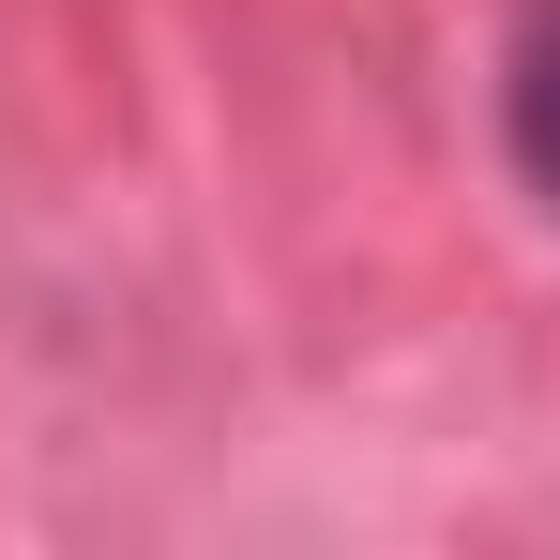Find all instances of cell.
Here are the masks:
<instances>
[{
	"instance_id": "1",
	"label": "cell",
	"mask_w": 560,
	"mask_h": 560,
	"mask_svg": "<svg viewBox=\"0 0 560 560\" xmlns=\"http://www.w3.org/2000/svg\"><path fill=\"white\" fill-rule=\"evenodd\" d=\"M500 121H515V167H530V197L560 212V0H530V31H515Z\"/></svg>"
}]
</instances>
